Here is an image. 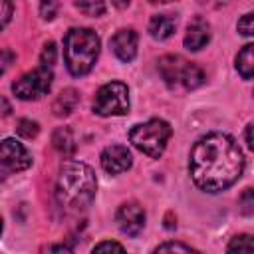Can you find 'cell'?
Listing matches in <instances>:
<instances>
[{"label": "cell", "instance_id": "obj_1", "mask_svg": "<svg viewBox=\"0 0 254 254\" xmlns=\"http://www.w3.org/2000/svg\"><path fill=\"white\" fill-rule=\"evenodd\" d=\"M189 171L200 190L220 192L240 179L244 157L232 137L224 133H208L192 145Z\"/></svg>", "mask_w": 254, "mask_h": 254}, {"label": "cell", "instance_id": "obj_2", "mask_svg": "<svg viewBox=\"0 0 254 254\" xmlns=\"http://www.w3.org/2000/svg\"><path fill=\"white\" fill-rule=\"evenodd\" d=\"M97 181L93 171L79 161H65L60 169L56 196L60 206L65 212H81L85 210L95 196Z\"/></svg>", "mask_w": 254, "mask_h": 254}, {"label": "cell", "instance_id": "obj_3", "mask_svg": "<svg viewBox=\"0 0 254 254\" xmlns=\"http://www.w3.org/2000/svg\"><path fill=\"white\" fill-rule=\"evenodd\" d=\"M64 56L71 75H85L99 56V36L89 28H71L64 38Z\"/></svg>", "mask_w": 254, "mask_h": 254}, {"label": "cell", "instance_id": "obj_4", "mask_svg": "<svg viewBox=\"0 0 254 254\" xmlns=\"http://www.w3.org/2000/svg\"><path fill=\"white\" fill-rule=\"evenodd\" d=\"M171 135H173V129H171V125L167 121H163V119H149L147 123L135 125L129 131V141L139 151L149 155L151 159H159L163 155Z\"/></svg>", "mask_w": 254, "mask_h": 254}, {"label": "cell", "instance_id": "obj_5", "mask_svg": "<svg viewBox=\"0 0 254 254\" xmlns=\"http://www.w3.org/2000/svg\"><path fill=\"white\" fill-rule=\"evenodd\" d=\"M159 73L169 87L194 89L204 81L202 69L181 56H163L159 60Z\"/></svg>", "mask_w": 254, "mask_h": 254}, {"label": "cell", "instance_id": "obj_6", "mask_svg": "<svg viewBox=\"0 0 254 254\" xmlns=\"http://www.w3.org/2000/svg\"><path fill=\"white\" fill-rule=\"evenodd\" d=\"M93 111L101 117L125 115L129 111V91L121 81H109L101 85L93 99Z\"/></svg>", "mask_w": 254, "mask_h": 254}, {"label": "cell", "instance_id": "obj_7", "mask_svg": "<svg viewBox=\"0 0 254 254\" xmlns=\"http://www.w3.org/2000/svg\"><path fill=\"white\" fill-rule=\"evenodd\" d=\"M52 81H54L52 69L46 67V65H40L38 69H34V71H30V73L22 75L20 79H16V81L12 83V91L16 93V97L26 99V101H30V99H40V97H44V95L50 91Z\"/></svg>", "mask_w": 254, "mask_h": 254}, {"label": "cell", "instance_id": "obj_8", "mask_svg": "<svg viewBox=\"0 0 254 254\" xmlns=\"http://www.w3.org/2000/svg\"><path fill=\"white\" fill-rule=\"evenodd\" d=\"M0 157H2V171H4V175L24 171V169H28L32 165V157L28 155L24 145L18 143L16 139H4L2 141Z\"/></svg>", "mask_w": 254, "mask_h": 254}, {"label": "cell", "instance_id": "obj_9", "mask_svg": "<svg viewBox=\"0 0 254 254\" xmlns=\"http://www.w3.org/2000/svg\"><path fill=\"white\" fill-rule=\"evenodd\" d=\"M115 220H117V226L123 234L137 236L145 226V210L137 202H125L119 206Z\"/></svg>", "mask_w": 254, "mask_h": 254}, {"label": "cell", "instance_id": "obj_10", "mask_svg": "<svg viewBox=\"0 0 254 254\" xmlns=\"http://www.w3.org/2000/svg\"><path fill=\"white\" fill-rule=\"evenodd\" d=\"M101 167L109 175H119L131 167V153L123 145H109L101 153Z\"/></svg>", "mask_w": 254, "mask_h": 254}, {"label": "cell", "instance_id": "obj_11", "mask_svg": "<svg viewBox=\"0 0 254 254\" xmlns=\"http://www.w3.org/2000/svg\"><path fill=\"white\" fill-rule=\"evenodd\" d=\"M111 48H113L115 56L121 62H131L137 54V34H135V30H131V28L119 30L111 38Z\"/></svg>", "mask_w": 254, "mask_h": 254}, {"label": "cell", "instance_id": "obj_12", "mask_svg": "<svg viewBox=\"0 0 254 254\" xmlns=\"http://www.w3.org/2000/svg\"><path fill=\"white\" fill-rule=\"evenodd\" d=\"M208 40H210V28H208V24H206L204 18L196 16V18L187 26L185 46H187L189 50L196 52V50L204 48V46L208 44Z\"/></svg>", "mask_w": 254, "mask_h": 254}, {"label": "cell", "instance_id": "obj_13", "mask_svg": "<svg viewBox=\"0 0 254 254\" xmlns=\"http://www.w3.org/2000/svg\"><path fill=\"white\" fill-rule=\"evenodd\" d=\"M77 103H79V93L73 87H67V89L60 91V95L54 99L52 111L56 117H65L77 107Z\"/></svg>", "mask_w": 254, "mask_h": 254}, {"label": "cell", "instance_id": "obj_14", "mask_svg": "<svg viewBox=\"0 0 254 254\" xmlns=\"http://www.w3.org/2000/svg\"><path fill=\"white\" fill-rule=\"evenodd\" d=\"M177 28V20L173 16H167V14H157L151 18L149 22V32L155 40H167L173 36Z\"/></svg>", "mask_w": 254, "mask_h": 254}, {"label": "cell", "instance_id": "obj_15", "mask_svg": "<svg viewBox=\"0 0 254 254\" xmlns=\"http://www.w3.org/2000/svg\"><path fill=\"white\" fill-rule=\"evenodd\" d=\"M52 145L62 155H71L75 151V139H73V133L69 131V127H58L52 135Z\"/></svg>", "mask_w": 254, "mask_h": 254}, {"label": "cell", "instance_id": "obj_16", "mask_svg": "<svg viewBox=\"0 0 254 254\" xmlns=\"http://www.w3.org/2000/svg\"><path fill=\"white\" fill-rule=\"evenodd\" d=\"M236 69L244 79L254 77V44L244 46L236 54Z\"/></svg>", "mask_w": 254, "mask_h": 254}, {"label": "cell", "instance_id": "obj_17", "mask_svg": "<svg viewBox=\"0 0 254 254\" xmlns=\"http://www.w3.org/2000/svg\"><path fill=\"white\" fill-rule=\"evenodd\" d=\"M226 254H254V236L252 234L234 236L228 244Z\"/></svg>", "mask_w": 254, "mask_h": 254}, {"label": "cell", "instance_id": "obj_18", "mask_svg": "<svg viewBox=\"0 0 254 254\" xmlns=\"http://www.w3.org/2000/svg\"><path fill=\"white\" fill-rule=\"evenodd\" d=\"M153 254H200V252H196L194 248H190L183 242H165Z\"/></svg>", "mask_w": 254, "mask_h": 254}, {"label": "cell", "instance_id": "obj_19", "mask_svg": "<svg viewBox=\"0 0 254 254\" xmlns=\"http://www.w3.org/2000/svg\"><path fill=\"white\" fill-rule=\"evenodd\" d=\"M91 254H127V252H125V248L119 242H115V240H103V242H99L93 248Z\"/></svg>", "mask_w": 254, "mask_h": 254}, {"label": "cell", "instance_id": "obj_20", "mask_svg": "<svg viewBox=\"0 0 254 254\" xmlns=\"http://www.w3.org/2000/svg\"><path fill=\"white\" fill-rule=\"evenodd\" d=\"M16 131H18V135H22L24 139H34V137L38 135L40 127H38V123L32 121V119H20Z\"/></svg>", "mask_w": 254, "mask_h": 254}, {"label": "cell", "instance_id": "obj_21", "mask_svg": "<svg viewBox=\"0 0 254 254\" xmlns=\"http://www.w3.org/2000/svg\"><path fill=\"white\" fill-rule=\"evenodd\" d=\"M75 8H77L79 12H83V14H87V16H99V14L105 12V4H103V2H89V4L77 2Z\"/></svg>", "mask_w": 254, "mask_h": 254}, {"label": "cell", "instance_id": "obj_22", "mask_svg": "<svg viewBox=\"0 0 254 254\" xmlns=\"http://www.w3.org/2000/svg\"><path fill=\"white\" fill-rule=\"evenodd\" d=\"M238 202H240V210L244 214L254 212V189H244L240 198H238Z\"/></svg>", "mask_w": 254, "mask_h": 254}, {"label": "cell", "instance_id": "obj_23", "mask_svg": "<svg viewBox=\"0 0 254 254\" xmlns=\"http://www.w3.org/2000/svg\"><path fill=\"white\" fill-rule=\"evenodd\" d=\"M56 54H58L56 44H54V42H48V44L44 46V50H42V56H40L42 65H46V67L54 65V62H56Z\"/></svg>", "mask_w": 254, "mask_h": 254}, {"label": "cell", "instance_id": "obj_24", "mask_svg": "<svg viewBox=\"0 0 254 254\" xmlns=\"http://www.w3.org/2000/svg\"><path fill=\"white\" fill-rule=\"evenodd\" d=\"M236 28H238V32L244 34V36H254V12L242 16V18L238 20Z\"/></svg>", "mask_w": 254, "mask_h": 254}, {"label": "cell", "instance_id": "obj_25", "mask_svg": "<svg viewBox=\"0 0 254 254\" xmlns=\"http://www.w3.org/2000/svg\"><path fill=\"white\" fill-rule=\"evenodd\" d=\"M42 254H71V246L67 242H60V244H48L42 248Z\"/></svg>", "mask_w": 254, "mask_h": 254}, {"label": "cell", "instance_id": "obj_26", "mask_svg": "<svg viewBox=\"0 0 254 254\" xmlns=\"http://www.w3.org/2000/svg\"><path fill=\"white\" fill-rule=\"evenodd\" d=\"M40 10H42V18H46V20H52L54 16H56V10H58V4L56 2H44L42 6H40Z\"/></svg>", "mask_w": 254, "mask_h": 254}, {"label": "cell", "instance_id": "obj_27", "mask_svg": "<svg viewBox=\"0 0 254 254\" xmlns=\"http://www.w3.org/2000/svg\"><path fill=\"white\" fill-rule=\"evenodd\" d=\"M0 8H2V26H6L8 20H10V14H12V8H14V6H12L10 2H2Z\"/></svg>", "mask_w": 254, "mask_h": 254}, {"label": "cell", "instance_id": "obj_28", "mask_svg": "<svg viewBox=\"0 0 254 254\" xmlns=\"http://www.w3.org/2000/svg\"><path fill=\"white\" fill-rule=\"evenodd\" d=\"M246 143H248V147L254 151V123H250L248 129H246Z\"/></svg>", "mask_w": 254, "mask_h": 254}, {"label": "cell", "instance_id": "obj_29", "mask_svg": "<svg viewBox=\"0 0 254 254\" xmlns=\"http://www.w3.org/2000/svg\"><path fill=\"white\" fill-rule=\"evenodd\" d=\"M171 216H173V214H171V212H169V214H167V222H165V226H167V228H169V230H171V228H175V222H173V220H171Z\"/></svg>", "mask_w": 254, "mask_h": 254}]
</instances>
